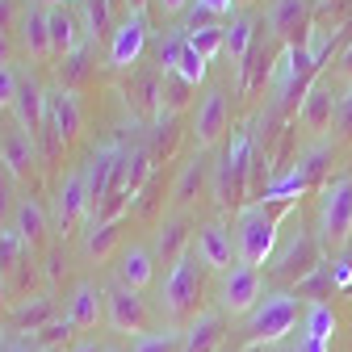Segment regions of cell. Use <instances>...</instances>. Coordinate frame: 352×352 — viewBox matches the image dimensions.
I'll return each mask as SVG.
<instances>
[{
	"label": "cell",
	"instance_id": "7c38bea8",
	"mask_svg": "<svg viewBox=\"0 0 352 352\" xmlns=\"http://www.w3.org/2000/svg\"><path fill=\"white\" fill-rule=\"evenodd\" d=\"M227 122H231L227 93L218 84H210L206 93H201V101H197V109H193V143H197V151H210L218 139H223L227 135Z\"/></svg>",
	"mask_w": 352,
	"mask_h": 352
},
{
	"label": "cell",
	"instance_id": "4316f807",
	"mask_svg": "<svg viewBox=\"0 0 352 352\" xmlns=\"http://www.w3.org/2000/svg\"><path fill=\"white\" fill-rule=\"evenodd\" d=\"M185 42L210 63L214 55L227 51V25L223 21H201V25H185Z\"/></svg>",
	"mask_w": 352,
	"mask_h": 352
},
{
	"label": "cell",
	"instance_id": "f35d334b",
	"mask_svg": "<svg viewBox=\"0 0 352 352\" xmlns=\"http://www.w3.org/2000/svg\"><path fill=\"white\" fill-rule=\"evenodd\" d=\"M72 352H105V344H97L93 336H84V340H76V344H72Z\"/></svg>",
	"mask_w": 352,
	"mask_h": 352
},
{
	"label": "cell",
	"instance_id": "83f0119b",
	"mask_svg": "<svg viewBox=\"0 0 352 352\" xmlns=\"http://www.w3.org/2000/svg\"><path fill=\"white\" fill-rule=\"evenodd\" d=\"M336 336V315L327 302H311L302 311V340H319V344H331Z\"/></svg>",
	"mask_w": 352,
	"mask_h": 352
},
{
	"label": "cell",
	"instance_id": "d4e9b609",
	"mask_svg": "<svg viewBox=\"0 0 352 352\" xmlns=\"http://www.w3.org/2000/svg\"><path fill=\"white\" fill-rule=\"evenodd\" d=\"M13 235L25 243V248H38L42 243V235H47V227H51V214H47V206L42 201H34V197H21L17 206H13Z\"/></svg>",
	"mask_w": 352,
	"mask_h": 352
},
{
	"label": "cell",
	"instance_id": "cb8c5ba5",
	"mask_svg": "<svg viewBox=\"0 0 352 352\" xmlns=\"http://www.w3.org/2000/svg\"><path fill=\"white\" fill-rule=\"evenodd\" d=\"M47 30H51V55L55 59L80 55V30H84V21L76 17V9H67V5L47 9Z\"/></svg>",
	"mask_w": 352,
	"mask_h": 352
},
{
	"label": "cell",
	"instance_id": "5b68a950",
	"mask_svg": "<svg viewBox=\"0 0 352 352\" xmlns=\"http://www.w3.org/2000/svg\"><path fill=\"white\" fill-rule=\"evenodd\" d=\"M252 135L243 126L231 130V143L218 151V164H214V181H210V193L218 206H239L243 193H248V176H252Z\"/></svg>",
	"mask_w": 352,
	"mask_h": 352
},
{
	"label": "cell",
	"instance_id": "9a60e30c",
	"mask_svg": "<svg viewBox=\"0 0 352 352\" xmlns=\"http://www.w3.org/2000/svg\"><path fill=\"white\" fill-rule=\"evenodd\" d=\"M311 21H315V5H311V0H273V5L264 9V30H269L281 47L302 42V34L311 30Z\"/></svg>",
	"mask_w": 352,
	"mask_h": 352
},
{
	"label": "cell",
	"instance_id": "5bb4252c",
	"mask_svg": "<svg viewBox=\"0 0 352 352\" xmlns=\"http://www.w3.org/2000/svg\"><path fill=\"white\" fill-rule=\"evenodd\" d=\"M17 55H25V63H51V30H47V9L38 0L21 5V21H17Z\"/></svg>",
	"mask_w": 352,
	"mask_h": 352
},
{
	"label": "cell",
	"instance_id": "1f68e13d",
	"mask_svg": "<svg viewBox=\"0 0 352 352\" xmlns=\"http://www.w3.org/2000/svg\"><path fill=\"white\" fill-rule=\"evenodd\" d=\"M193 5H197L193 21H197V17L218 21V17H235V13H239V0H193Z\"/></svg>",
	"mask_w": 352,
	"mask_h": 352
},
{
	"label": "cell",
	"instance_id": "ba28073f",
	"mask_svg": "<svg viewBox=\"0 0 352 352\" xmlns=\"http://www.w3.org/2000/svg\"><path fill=\"white\" fill-rule=\"evenodd\" d=\"M147 34H151V17L147 9H126L113 25H109V42H105V63L113 72L135 67L143 47H147Z\"/></svg>",
	"mask_w": 352,
	"mask_h": 352
},
{
	"label": "cell",
	"instance_id": "603a6c76",
	"mask_svg": "<svg viewBox=\"0 0 352 352\" xmlns=\"http://www.w3.org/2000/svg\"><path fill=\"white\" fill-rule=\"evenodd\" d=\"M13 113H17V126L34 139L47 130V88H42L34 76H21V93H17Z\"/></svg>",
	"mask_w": 352,
	"mask_h": 352
},
{
	"label": "cell",
	"instance_id": "d590c367",
	"mask_svg": "<svg viewBox=\"0 0 352 352\" xmlns=\"http://www.w3.org/2000/svg\"><path fill=\"white\" fill-rule=\"evenodd\" d=\"M13 59H17V38L0 34V67H13Z\"/></svg>",
	"mask_w": 352,
	"mask_h": 352
},
{
	"label": "cell",
	"instance_id": "484cf974",
	"mask_svg": "<svg viewBox=\"0 0 352 352\" xmlns=\"http://www.w3.org/2000/svg\"><path fill=\"white\" fill-rule=\"evenodd\" d=\"M252 42H256V21H252V13H235L231 25H227V51H223V55L231 59V67H235L239 76H248Z\"/></svg>",
	"mask_w": 352,
	"mask_h": 352
},
{
	"label": "cell",
	"instance_id": "ffe728a7",
	"mask_svg": "<svg viewBox=\"0 0 352 352\" xmlns=\"http://www.w3.org/2000/svg\"><path fill=\"white\" fill-rule=\"evenodd\" d=\"M227 340V315L218 311H197L185 327H181V352H218Z\"/></svg>",
	"mask_w": 352,
	"mask_h": 352
},
{
	"label": "cell",
	"instance_id": "836d02e7",
	"mask_svg": "<svg viewBox=\"0 0 352 352\" xmlns=\"http://www.w3.org/2000/svg\"><path fill=\"white\" fill-rule=\"evenodd\" d=\"M21 5H25V0H0V34H17Z\"/></svg>",
	"mask_w": 352,
	"mask_h": 352
},
{
	"label": "cell",
	"instance_id": "30bf717a",
	"mask_svg": "<svg viewBox=\"0 0 352 352\" xmlns=\"http://www.w3.org/2000/svg\"><path fill=\"white\" fill-rule=\"evenodd\" d=\"M147 302H143V294H135V289H126V285H118V281H109L105 285V323L118 331V336H130V340H139L143 331H151L147 327Z\"/></svg>",
	"mask_w": 352,
	"mask_h": 352
},
{
	"label": "cell",
	"instance_id": "f1b7e54d",
	"mask_svg": "<svg viewBox=\"0 0 352 352\" xmlns=\"http://www.w3.org/2000/svg\"><path fill=\"white\" fill-rule=\"evenodd\" d=\"M130 352H181V327H155L143 331L139 340H130Z\"/></svg>",
	"mask_w": 352,
	"mask_h": 352
},
{
	"label": "cell",
	"instance_id": "8fae6325",
	"mask_svg": "<svg viewBox=\"0 0 352 352\" xmlns=\"http://www.w3.org/2000/svg\"><path fill=\"white\" fill-rule=\"evenodd\" d=\"M193 256H197L201 269H210V273H227L231 264H239L235 235H231V227L223 223V218H210V223H201L193 231Z\"/></svg>",
	"mask_w": 352,
	"mask_h": 352
},
{
	"label": "cell",
	"instance_id": "52a82bcc",
	"mask_svg": "<svg viewBox=\"0 0 352 352\" xmlns=\"http://www.w3.org/2000/svg\"><path fill=\"white\" fill-rule=\"evenodd\" d=\"M93 214V197H88V181L84 168H67L55 185V201H51V231L55 235H76V227H84V218Z\"/></svg>",
	"mask_w": 352,
	"mask_h": 352
},
{
	"label": "cell",
	"instance_id": "b9f144b4",
	"mask_svg": "<svg viewBox=\"0 0 352 352\" xmlns=\"http://www.w3.org/2000/svg\"><path fill=\"white\" fill-rule=\"evenodd\" d=\"M105 352H126V348H118V344H105Z\"/></svg>",
	"mask_w": 352,
	"mask_h": 352
},
{
	"label": "cell",
	"instance_id": "4dcf8cb0",
	"mask_svg": "<svg viewBox=\"0 0 352 352\" xmlns=\"http://www.w3.org/2000/svg\"><path fill=\"white\" fill-rule=\"evenodd\" d=\"M17 93H21V76H17V67H0V113H13Z\"/></svg>",
	"mask_w": 352,
	"mask_h": 352
},
{
	"label": "cell",
	"instance_id": "ab89813d",
	"mask_svg": "<svg viewBox=\"0 0 352 352\" xmlns=\"http://www.w3.org/2000/svg\"><path fill=\"white\" fill-rule=\"evenodd\" d=\"M294 352H331V344H319V340H298Z\"/></svg>",
	"mask_w": 352,
	"mask_h": 352
},
{
	"label": "cell",
	"instance_id": "8d00e7d4",
	"mask_svg": "<svg viewBox=\"0 0 352 352\" xmlns=\"http://www.w3.org/2000/svg\"><path fill=\"white\" fill-rule=\"evenodd\" d=\"M331 281H336L340 289H352V269H348V260H336V264H331Z\"/></svg>",
	"mask_w": 352,
	"mask_h": 352
},
{
	"label": "cell",
	"instance_id": "ac0fdd59",
	"mask_svg": "<svg viewBox=\"0 0 352 352\" xmlns=\"http://www.w3.org/2000/svg\"><path fill=\"white\" fill-rule=\"evenodd\" d=\"M214 181V164H210V151H193L185 164H181V172H176V181H172V214H185L197 197H201V189Z\"/></svg>",
	"mask_w": 352,
	"mask_h": 352
},
{
	"label": "cell",
	"instance_id": "4fadbf2b",
	"mask_svg": "<svg viewBox=\"0 0 352 352\" xmlns=\"http://www.w3.org/2000/svg\"><path fill=\"white\" fill-rule=\"evenodd\" d=\"M336 113H340V97H336L331 80L327 76H315V84L306 88V97L298 105V122L311 130L315 139H323V135H331V130H336Z\"/></svg>",
	"mask_w": 352,
	"mask_h": 352
},
{
	"label": "cell",
	"instance_id": "7a4b0ae2",
	"mask_svg": "<svg viewBox=\"0 0 352 352\" xmlns=\"http://www.w3.org/2000/svg\"><path fill=\"white\" fill-rule=\"evenodd\" d=\"M315 239L323 256H340L352 239V176L340 172L319 189V218H315Z\"/></svg>",
	"mask_w": 352,
	"mask_h": 352
},
{
	"label": "cell",
	"instance_id": "d6a6232c",
	"mask_svg": "<svg viewBox=\"0 0 352 352\" xmlns=\"http://www.w3.org/2000/svg\"><path fill=\"white\" fill-rule=\"evenodd\" d=\"M336 143H352V84H348V93L340 97V113H336Z\"/></svg>",
	"mask_w": 352,
	"mask_h": 352
},
{
	"label": "cell",
	"instance_id": "e0dca14e",
	"mask_svg": "<svg viewBox=\"0 0 352 352\" xmlns=\"http://www.w3.org/2000/svg\"><path fill=\"white\" fill-rule=\"evenodd\" d=\"M155 264L160 260H155L151 243H122L118 256H113V281L126 285V289H135V294H143L155 281Z\"/></svg>",
	"mask_w": 352,
	"mask_h": 352
},
{
	"label": "cell",
	"instance_id": "60d3db41",
	"mask_svg": "<svg viewBox=\"0 0 352 352\" xmlns=\"http://www.w3.org/2000/svg\"><path fill=\"white\" fill-rule=\"evenodd\" d=\"M5 214H9V197H5V176H0V231H5Z\"/></svg>",
	"mask_w": 352,
	"mask_h": 352
},
{
	"label": "cell",
	"instance_id": "f546056e",
	"mask_svg": "<svg viewBox=\"0 0 352 352\" xmlns=\"http://www.w3.org/2000/svg\"><path fill=\"white\" fill-rule=\"evenodd\" d=\"M113 239H118V218H109V223H93L84 231V256L88 260H105Z\"/></svg>",
	"mask_w": 352,
	"mask_h": 352
},
{
	"label": "cell",
	"instance_id": "d6986e66",
	"mask_svg": "<svg viewBox=\"0 0 352 352\" xmlns=\"http://www.w3.org/2000/svg\"><path fill=\"white\" fill-rule=\"evenodd\" d=\"M47 130L59 139V143H72L80 130H84V109H80V97L72 88H47Z\"/></svg>",
	"mask_w": 352,
	"mask_h": 352
},
{
	"label": "cell",
	"instance_id": "8992f818",
	"mask_svg": "<svg viewBox=\"0 0 352 352\" xmlns=\"http://www.w3.org/2000/svg\"><path fill=\"white\" fill-rule=\"evenodd\" d=\"M285 243H277V252H273V260L264 264L269 269V277H277V281H285V285H302L306 277H311L315 269H319V239L311 235V231H289V235H281Z\"/></svg>",
	"mask_w": 352,
	"mask_h": 352
},
{
	"label": "cell",
	"instance_id": "7402d4cb",
	"mask_svg": "<svg viewBox=\"0 0 352 352\" xmlns=\"http://www.w3.org/2000/svg\"><path fill=\"white\" fill-rule=\"evenodd\" d=\"M76 331H93L105 319V289H97V281H80L67 298V315H63Z\"/></svg>",
	"mask_w": 352,
	"mask_h": 352
},
{
	"label": "cell",
	"instance_id": "44dd1931",
	"mask_svg": "<svg viewBox=\"0 0 352 352\" xmlns=\"http://www.w3.org/2000/svg\"><path fill=\"white\" fill-rule=\"evenodd\" d=\"M189 248H193V231H189V223H185V214H172V210H168V218L155 227V239H151L155 260L172 269V264L181 260Z\"/></svg>",
	"mask_w": 352,
	"mask_h": 352
},
{
	"label": "cell",
	"instance_id": "9c48e42d",
	"mask_svg": "<svg viewBox=\"0 0 352 352\" xmlns=\"http://www.w3.org/2000/svg\"><path fill=\"white\" fill-rule=\"evenodd\" d=\"M260 294H264V277L252 264H231L218 281V311L239 319V315H252L260 306Z\"/></svg>",
	"mask_w": 352,
	"mask_h": 352
},
{
	"label": "cell",
	"instance_id": "6da1fadb",
	"mask_svg": "<svg viewBox=\"0 0 352 352\" xmlns=\"http://www.w3.org/2000/svg\"><path fill=\"white\" fill-rule=\"evenodd\" d=\"M298 210V201H273V197H260V201H243L235 214V256L239 264H252V269H264L273 260L277 243H281V223Z\"/></svg>",
	"mask_w": 352,
	"mask_h": 352
},
{
	"label": "cell",
	"instance_id": "3957f363",
	"mask_svg": "<svg viewBox=\"0 0 352 352\" xmlns=\"http://www.w3.org/2000/svg\"><path fill=\"white\" fill-rule=\"evenodd\" d=\"M298 315H302L298 289H273V294H264L260 306L248 315V340H243V348L256 352V348H264V344L285 340V336L294 331Z\"/></svg>",
	"mask_w": 352,
	"mask_h": 352
},
{
	"label": "cell",
	"instance_id": "e575fe53",
	"mask_svg": "<svg viewBox=\"0 0 352 352\" xmlns=\"http://www.w3.org/2000/svg\"><path fill=\"white\" fill-rule=\"evenodd\" d=\"M193 5V0H151V9H155V17H164V21H172V17H181L185 9Z\"/></svg>",
	"mask_w": 352,
	"mask_h": 352
},
{
	"label": "cell",
	"instance_id": "74e56055",
	"mask_svg": "<svg viewBox=\"0 0 352 352\" xmlns=\"http://www.w3.org/2000/svg\"><path fill=\"white\" fill-rule=\"evenodd\" d=\"M336 76H344L348 84H352V42L340 51V59H336Z\"/></svg>",
	"mask_w": 352,
	"mask_h": 352
},
{
	"label": "cell",
	"instance_id": "2e32d148",
	"mask_svg": "<svg viewBox=\"0 0 352 352\" xmlns=\"http://www.w3.org/2000/svg\"><path fill=\"white\" fill-rule=\"evenodd\" d=\"M0 168H5L9 181L25 185L34 181V168H38V139L25 135V130L13 122L5 135H0Z\"/></svg>",
	"mask_w": 352,
	"mask_h": 352
},
{
	"label": "cell",
	"instance_id": "277c9868",
	"mask_svg": "<svg viewBox=\"0 0 352 352\" xmlns=\"http://www.w3.org/2000/svg\"><path fill=\"white\" fill-rule=\"evenodd\" d=\"M197 298H201V264L193 256V248L172 264V269L164 273V285H160V311L164 319L176 327V323H189L197 315Z\"/></svg>",
	"mask_w": 352,
	"mask_h": 352
}]
</instances>
